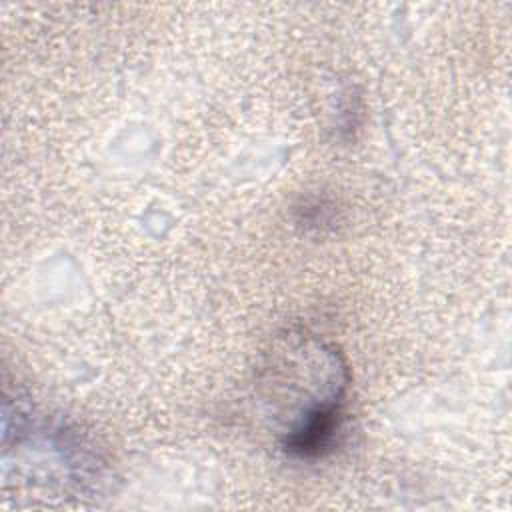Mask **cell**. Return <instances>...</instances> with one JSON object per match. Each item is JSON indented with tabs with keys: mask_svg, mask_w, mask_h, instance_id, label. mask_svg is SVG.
Listing matches in <instances>:
<instances>
[{
	"mask_svg": "<svg viewBox=\"0 0 512 512\" xmlns=\"http://www.w3.org/2000/svg\"><path fill=\"white\" fill-rule=\"evenodd\" d=\"M258 384L282 424L286 454L316 458L332 446L350 384L348 366L334 346L288 332L272 344Z\"/></svg>",
	"mask_w": 512,
	"mask_h": 512,
	"instance_id": "6da1fadb",
	"label": "cell"
}]
</instances>
